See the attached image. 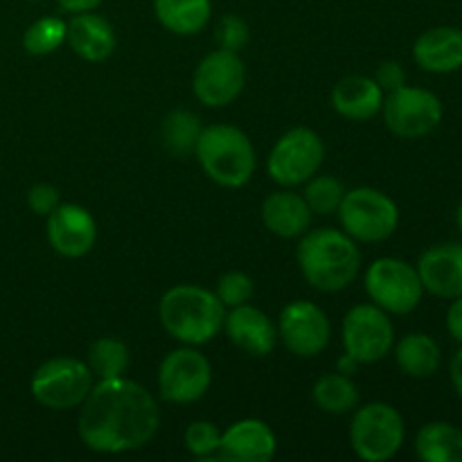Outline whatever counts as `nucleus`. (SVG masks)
<instances>
[{"instance_id":"obj_1","label":"nucleus","mask_w":462,"mask_h":462,"mask_svg":"<svg viewBox=\"0 0 462 462\" xmlns=\"http://www.w3.org/2000/svg\"><path fill=\"white\" fill-rule=\"evenodd\" d=\"M161 409L152 393L126 377L97 379L79 406L77 433L95 454H129L153 440Z\"/></svg>"},{"instance_id":"obj_2","label":"nucleus","mask_w":462,"mask_h":462,"mask_svg":"<svg viewBox=\"0 0 462 462\" xmlns=\"http://www.w3.org/2000/svg\"><path fill=\"white\" fill-rule=\"evenodd\" d=\"M298 239L296 260L310 287L337 293L355 282L361 271V253L350 235L337 228H316Z\"/></svg>"},{"instance_id":"obj_3","label":"nucleus","mask_w":462,"mask_h":462,"mask_svg":"<svg viewBox=\"0 0 462 462\" xmlns=\"http://www.w3.org/2000/svg\"><path fill=\"white\" fill-rule=\"evenodd\" d=\"M162 329L183 346H206L224 329L226 307L215 291L199 284H176L158 302Z\"/></svg>"},{"instance_id":"obj_4","label":"nucleus","mask_w":462,"mask_h":462,"mask_svg":"<svg viewBox=\"0 0 462 462\" xmlns=\"http://www.w3.org/2000/svg\"><path fill=\"white\" fill-rule=\"evenodd\" d=\"M203 174L221 188H244L257 167L255 147L242 129L233 125L203 126L194 147Z\"/></svg>"},{"instance_id":"obj_5","label":"nucleus","mask_w":462,"mask_h":462,"mask_svg":"<svg viewBox=\"0 0 462 462\" xmlns=\"http://www.w3.org/2000/svg\"><path fill=\"white\" fill-rule=\"evenodd\" d=\"M406 440V424L400 411L386 402H370L355 411L350 424L352 451L365 462L395 458Z\"/></svg>"},{"instance_id":"obj_6","label":"nucleus","mask_w":462,"mask_h":462,"mask_svg":"<svg viewBox=\"0 0 462 462\" xmlns=\"http://www.w3.org/2000/svg\"><path fill=\"white\" fill-rule=\"evenodd\" d=\"M343 233L355 242L377 244L386 242L400 226V208L377 188L347 189L337 210Z\"/></svg>"},{"instance_id":"obj_7","label":"nucleus","mask_w":462,"mask_h":462,"mask_svg":"<svg viewBox=\"0 0 462 462\" xmlns=\"http://www.w3.org/2000/svg\"><path fill=\"white\" fill-rule=\"evenodd\" d=\"M95 377L88 364L75 356H54L32 374L30 393L43 409H79L93 388Z\"/></svg>"},{"instance_id":"obj_8","label":"nucleus","mask_w":462,"mask_h":462,"mask_svg":"<svg viewBox=\"0 0 462 462\" xmlns=\"http://www.w3.org/2000/svg\"><path fill=\"white\" fill-rule=\"evenodd\" d=\"M365 293L370 302L391 316H406L424 298L418 269L400 257H379L365 271Z\"/></svg>"},{"instance_id":"obj_9","label":"nucleus","mask_w":462,"mask_h":462,"mask_svg":"<svg viewBox=\"0 0 462 462\" xmlns=\"http://www.w3.org/2000/svg\"><path fill=\"white\" fill-rule=\"evenodd\" d=\"M323 161V138L310 126H293L284 131L273 144L266 161V171L280 188H298L319 174Z\"/></svg>"},{"instance_id":"obj_10","label":"nucleus","mask_w":462,"mask_h":462,"mask_svg":"<svg viewBox=\"0 0 462 462\" xmlns=\"http://www.w3.org/2000/svg\"><path fill=\"white\" fill-rule=\"evenodd\" d=\"M383 122L393 135L402 140H420L440 126L445 106L433 90L420 86H402L383 97Z\"/></svg>"},{"instance_id":"obj_11","label":"nucleus","mask_w":462,"mask_h":462,"mask_svg":"<svg viewBox=\"0 0 462 462\" xmlns=\"http://www.w3.org/2000/svg\"><path fill=\"white\" fill-rule=\"evenodd\" d=\"M343 347L356 364L370 365L386 359L395 346V325L391 314L373 302L355 305L343 319Z\"/></svg>"},{"instance_id":"obj_12","label":"nucleus","mask_w":462,"mask_h":462,"mask_svg":"<svg viewBox=\"0 0 462 462\" xmlns=\"http://www.w3.org/2000/svg\"><path fill=\"white\" fill-rule=\"evenodd\" d=\"M158 395L170 404H194L212 386V365L194 346L167 352L158 365Z\"/></svg>"},{"instance_id":"obj_13","label":"nucleus","mask_w":462,"mask_h":462,"mask_svg":"<svg viewBox=\"0 0 462 462\" xmlns=\"http://www.w3.org/2000/svg\"><path fill=\"white\" fill-rule=\"evenodd\" d=\"M246 86V66L239 52L233 50H212L199 61L192 77V90L203 106H230Z\"/></svg>"},{"instance_id":"obj_14","label":"nucleus","mask_w":462,"mask_h":462,"mask_svg":"<svg viewBox=\"0 0 462 462\" xmlns=\"http://www.w3.org/2000/svg\"><path fill=\"white\" fill-rule=\"evenodd\" d=\"M278 338L291 355L311 359L329 346L332 323L316 302L291 300L280 311Z\"/></svg>"},{"instance_id":"obj_15","label":"nucleus","mask_w":462,"mask_h":462,"mask_svg":"<svg viewBox=\"0 0 462 462\" xmlns=\"http://www.w3.org/2000/svg\"><path fill=\"white\" fill-rule=\"evenodd\" d=\"M45 219V235L54 253L68 260H77L93 251L97 242V224L84 206L59 203Z\"/></svg>"},{"instance_id":"obj_16","label":"nucleus","mask_w":462,"mask_h":462,"mask_svg":"<svg viewBox=\"0 0 462 462\" xmlns=\"http://www.w3.org/2000/svg\"><path fill=\"white\" fill-rule=\"evenodd\" d=\"M278 454L273 429L257 418H244L221 431L217 458L228 462H271Z\"/></svg>"},{"instance_id":"obj_17","label":"nucleus","mask_w":462,"mask_h":462,"mask_svg":"<svg viewBox=\"0 0 462 462\" xmlns=\"http://www.w3.org/2000/svg\"><path fill=\"white\" fill-rule=\"evenodd\" d=\"M224 332L237 350L251 356H269L278 346V325L251 302L226 310Z\"/></svg>"},{"instance_id":"obj_18","label":"nucleus","mask_w":462,"mask_h":462,"mask_svg":"<svg viewBox=\"0 0 462 462\" xmlns=\"http://www.w3.org/2000/svg\"><path fill=\"white\" fill-rule=\"evenodd\" d=\"M418 273L424 291L454 300L462 296V242L436 244L418 260Z\"/></svg>"},{"instance_id":"obj_19","label":"nucleus","mask_w":462,"mask_h":462,"mask_svg":"<svg viewBox=\"0 0 462 462\" xmlns=\"http://www.w3.org/2000/svg\"><path fill=\"white\" fill-rule=\"evenodd\" d=\"M413 59L424 72L451 75L462 70V30L438 25L422 32L413 43Z\"/></svg>"},{"instance_id":"obj_20","label":"nucleus","mask_w":462,"mask_h":462,"mask_svg":"<svg viewBox=\"0 0 462 462\" xmlns=\"http://www.w3.org/2000/svg\"><path fill=\"white\" fill-rule=\"evenodd\" d=\"M66 41L72 52L88 63H102L116 52L117 34L111 23L95 12L72 14Z\"/></svg>"},{"instance_id":"obj_21","label":"nucleus","mask_w":462,"mask_h":462,"mask_svg":"<svg viewBox=\"0 0 462 462\" xmlns=\"http://www.w3.org/2000/svg\"><path fill=\"white\" fill-rule=\"evenodd\" d=\"M314 212L307 206L305 197L284 188L280 192L269 194L262 203V221L266 230L275 237L298 239L310 230Z\"/></svg>"},{"instance_id":"obj_22","label":"nucleus","mask_w":462,"mask_h":462,"mask_svg":"<svg viewBox=\"0 0 462 462\" xmlns=\"http://www.w3.org/2000/svg\"><path fill=\"white\" fill-rule=\"evenodd\" d=\"M383 97L386 95L373 77L350 75L332 88V108L346 120L368 122L382 113Z\"/></svg>"},{"instance_id":"obj_23","label":"nucleus","mask_w":462,"mask_h":462,"mask_svg":"<svg viewBox=\"0 0 462 462\" xmlns=\"http://www.w3.org/2000/svg\"><path fill=\"white\" fill-rule=\"evenodd\" d=\"M397 368L413 379H429L438 373L442 364V350L433 337L424 332H411L395 341Z\"/></svg>"},{"instance_id":"obj_24","label":"nucleus","mask_w":462,"mask_h":462,"mask_svg":"<svg viewBox=\"0 0 462 462\" xmlns=\"http://www.w3.org/2000/svg\"><path fill=\"white\" fill-rule=\"evenodd\" d=\"M153 14L167 32L179 36L199 34L212 18L210 0H153Z\"/></svg>"},{"instance_id":"obj_25","label":"nucleus","mask_w":462,"mask_h":462,"mask_svg":"<svg viewBox=\"0 0 462 462\" xmlns=\"http://www.w3.org/2000/svg\"><path fill=\"white\" fill-rule=\"evenodd\" d=\"M415 454L424 462H462V429L451 422H429L415 436Z\"/></svg>"},{"instance_id":"obj_26","label":"nucleus","mask_w":462,"mask_h":462,"mask_svg":"<svg viewBox=\"0 0 462 462\" xmlns=\"http://www.w3.org/2000/svg\"><path fill=\"white\" fill-rule=\"evenodd\" d=\"M311 400L323 413L346 415L352 413L359 404V388L346 373H328L316 379L311 388Z\"/></svg>"},{"instance_id":"obj_27","label":"nucleus","mask_w":462,"mask_h":462,"mask_svg":"<svg viewBox=\"0 0 462 462\" xmlns=\"http://www.w3.org/2000/svg\"><path fill=\"white\" fill-rule=\"evenodd\" d=\"M201 129V122H199L194 113L185 111V108H176V111L167 113L165 120H162V144H165L171 156H192Z\"/></svg>"},{"instance_id":"obj_28","label":"nucleus","mask_w":462,"mask_h":462,"mask_svg":"<svg viewBox=\"0 0 462 462\" xmlns=\"http://www.w3.org/2000/svg\"><path fill=\"white\" fill-rule=\"evenodd\" d=\"M86 364H88L95 379L125 377L126 368L131 364L129 347H126L125 341L116 337H102L90 346Z\"/></svg>"},{"instance_id":"obj_29","label":"nucleus","mask_w":462,"mask_h":462,"mask_svg":"<svg viewBox=\"0 0 462 462\" xmlns=\"http://www.w3.org/2000/svg\"><path fill=\"white\" fill-rule=\"evenodd\" d=\"M68 23L59 16H43L32 23L23 34V48L32 57L52 54L66 43Z\"/></svg>"},{"instance_id":"obj_30","label":"nucleus","mask_w":462,"mask_h":462,"mask_svg":"<svg viewBox=\"0 0 462 462\" xmlns=\"http://www.w3.org/2000/svg\"><path fill=\"white\" fill-rule=\"evenodd\" d=\"M346 185L343 180H338L337 176H329V174H314L310 180L305 183V197L307 206L314 215H334L341 206L343 197H346Z\"/></svg>"},{"instance_id":"obj_31","label":"nucleus","mask_w":462,"mask_h":462,"mask_svg":"<svg viewBox=\"0 0 462 462\" xmlns=\"http://www.w3.org/2000/svg\"><path fill=\"white\" fill-rule=\"evenodd\" d=\"M183 445L188 454H192L194 458H217V451H219L221 445V431L217 429L215 422L197 420V422H192L185 429Z\"/></svg>"},{"instance_id":"obj_32","label":"nucleus","mask_w":462,"mask_h":462,"mask_svg":"<svg viewBox=\"0 0 462 462\" xmlns=\"http://www.w3.org/2000/svg\"><path fill=\"white\" fill-rule=\"evenodd\" d=\"M215 293L226 310H233V307L251 302L253 293H255V284H253L251 275L244 273V271H228L219 278Z\"/></svg>"},{"instance_id":"obj_33","label":"nucleus","mask_w":462,"mask_h":462,"mask_svg":"<svg viewBox=\"0 0 462 462\" xmlns=\"http://www.w3.org/2000/svg\"><path fill=\"white\" fill-rule=\"evenodd\" d=\"M215 39L219 43V48L233 50L239 52L242 48H246V43L251 41V32H248L246 21L237 14H226L219 18L215 30Z\"/></svg>"},{"instance_id":"obj_34","label":"nucleus","mask_w":462,"mask_h":462,"mask_svg":"<svg viewBox=\"0 0 462 462\" xmlns=\"http://www.w3.org/2000/svg\"><path fill=\"white\" fill-rule=\"evenodd\" d=\"M59 203H61V199H59V189L54 185L36 183L27 189V206L34 215L48 217Z\"/></svg>"},{"instance_id":"obj_35","label":"nucleus","mask_w":462,"mask_h":462,"mask_svg":"<svg viewBox=\"0 0 462 462\" xmlns=\"http://www.w3.org/2000/svg\"><path fill=\"white\" fill-rule=\"evenodd\" d=\"M373 79L377 81V86L383 90V95H386L402 88V86H406V70L400 61H383L377 66Z\"/></svg>"},{"instance_id":"obj_36","label":"nucleus","mask_w":462,"mask_h":462,"mask_svg":"<svg viewBox=\"0 0 462 462\" xmlns=\"http://www.w3.org/2000/svg\"><path fill=\"white\" fill-rule=\"evenodd\" d=\"M445 325H447V332H449V337L462 346V296L451 300L449 310H447Z\"/></svg>"},{"instance_id":"obj_37","label":"nucleus","mask_w":462,"mask_h":462,"mask_svg":"<svg viewBox=\"0 0 462 462\" xmlns=\"http://www.w3.org/2000/svg\"><path fill=\"white\" fill-rule=\"evenodd\" d=\"M59 7L68 14H81V12H95L104 0H57Z\"/></svg>"},{"instance_id":"obj_38","label":"nucleus","mask_w":462,"mask_h":462,"mask_svg":"<svg viewBox=\"0 0 462 462\" xmlns=\"http://www.w3.org/2000/svg\"><path fill=\"white\" fill-rule=\"evenodd\" d=\"M449 379H451V386H454L456 395L462 400V347L451 356V364H449Z\"/></svg>"},{"instance_id":"obj_39","label":"nucleus","mask_w":462,"mask_h":462,"mask_svg":"<svg viewBox=\"0 0 462 462\" xmlns=\"http://www.w3.org/2000/svg\"><path fill=\"white\" fill-rule=\"evenodd\" d=\"M456 226H458V230H460V235H462V201H460L458 210H456Z\"/></svg>"},{"instance_id":"obj_40","label":"nucleus","mask_w":462,"mask_h":462,"mask_svg":"<svg viewBox=\"0 0 462 462\" xmlns=\"http://www.w3.org/2000/svg\"><path fill=\"white\" fill-rule=\"evenodd\" d=\"M27 3H39V0H27Z\"/></svg>"}]
</instances>
